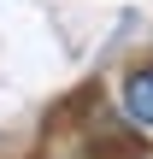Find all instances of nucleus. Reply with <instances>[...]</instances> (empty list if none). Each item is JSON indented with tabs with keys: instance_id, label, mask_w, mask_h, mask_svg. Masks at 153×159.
I'll return each instance as SVG.
<instances>
[{
	"instance_id": "f257e3e1",
	"label": "nucleus",
	"mask_w": 153,
	"mask_h": 159,
	"mask_svg": "<svg viewBox=\"0 0 153 159\" xmlns=\"http://www.w3.org/2000/svg\"><path fill=\"white\" fill-rule=\"evenodd\" d=\"M124 112L136 124H153V71H130L124 77Z\"/></svg>"
}]
</instances>
